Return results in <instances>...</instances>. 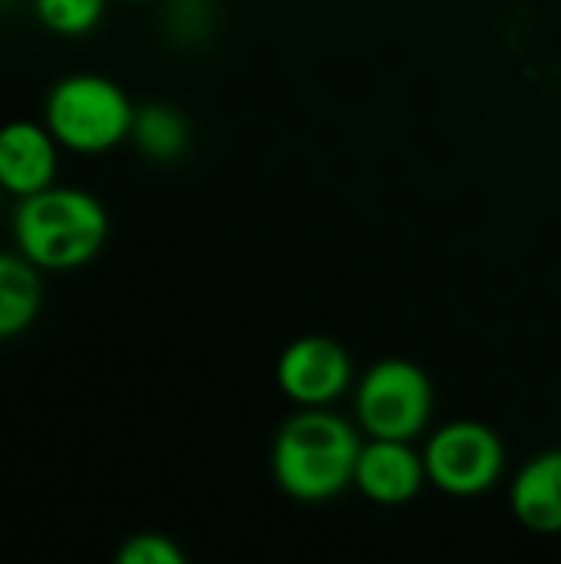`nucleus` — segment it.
<instances>
[{
  "label": "nucleus",
  "instance_id": "nucleus-10",
  "mask_svg": "<svg viewBox=\"0 0 561 564\" xmlns=\"http://www.w3.org/2000/svg\"><path fill=\"white\" fill-rule=\"evenodd\" d=\"M43 311L40 268L20 251H0V340H13L33 327Z\"/></svg>",
  "mask_w": 561,
  "mask_h": 564
},
{
  "label": "nucleus",
  "instance_id": "nucleus-15",
  "mask_svg": "<svg viewBox=\"0 0 561 564\" xmlns=\"http://www.w3.org/2000/svg\"><path fill=\"white\" fill-rule=\"evenodd\" d=\"M185 3H202V0H185Z\"/></svg>",
  "mask_w": 561,
  "mask_h": 564
},
{
  "label": "nucleus",
  "instance_id": "nucleus-7",
  "mask_svg": "<svg viewBox=\"0 0 561 564\" xmlns=\"http://www.w3.org/2000/svg\"><path fill=\"white\" fill-rule=\"evenodd\" d=\"M423 453L407 440H370L354 466V489L374 506H407L427 486Z\"/></svg>",
  "mask_w": 561,
  "mask_h": 564
},
{
  "label": "nucleus",
  "instance_id": "nucleus-13",
  "mask_svg": "<svg viewBox=\"0 0 561 564\" xmlns=\"http://www.w3.org/2000/svg\"><path fill=\"white\" fill-rule=\"evenodd\" d=\"M119 564H185V552L159 532H139L129 535L119 552H116Z\"/></svg>",
  "mask_w": 561,
  "mask_h": 564
},
{
  "label": "nucleus",
  "instance_id": "nucleus-11",
  "mask_svg": "<svg viewBox=\"0 0 561 564\" xmlns=\"http://www.w3.org/2000/svg\"><path fill=\"white\" fill-rule=\"evenodd\" d=\"M129 139L136 142V149L152 159V162H175L185 155L188 142H192V126L188 119L169 106V102H145L136 109L132 119V132Z\"/></svg>",
  "mask_w": 561,
  "mask_h": 564
},
{
  "label": "nucleus",
  "instance_id": "nucleus-14",
  "mask_svg": "<svg viewBox=\"0 0 561 564\" xmlns=\"http://www.w3.org/2000/svg\"><path fill=\"white\" fill-rule=\"evenodd\" d=\"M122 3H142V0H122Z\"/></svg>",
  "mask_w": 561,
  "mask_h": 564
},
{
  "label": "nucleus",
  "instance_id": "nucleus-6",
  "mask_svg": "<svg viewBox=\"0 0 561 564\" xmlns=\"http://www.w3.org/2000/svg\"><path fill=\"white\" fill-rule=\"evenodd\" d=\"M274 377L294 406H334L357 383L350 354L321 334L291 340L278 357Z\"/></svg>",
  "mask_w": 561,
  "mask_h": 564
},
{
  "label": "nucleus",
  "instance_id": "nucleus-9",
  "mask_svg": "<svg viewBox=\"0 0 561 564\" xmlns=\"http://www.w3.org/2000/svg\"><path fill=\"white\" fill-rule=\"evenodd\" d=\"M516 522L536 535H561V449L532 456L509 486Z\"/></svg>",
  "mask_w": 561,
  "mask_h": 564
},
{
  "label": "nucleus",
  "instance_id": "nucleus-5",
  "mask_svg": "<svg viewBox=\"0 0 561 564\" xmlns=\"http://www.w3.org/2000/svg\"><path fill=\"white\" fill-rule=\"evenodd\" d=\"M423 463L436 492L453 499H476L499 486L506 473V446L493 426L456 420L430 433Z\"/></svg>",
  "mask_w": 561,
  "mask_h": 564
},
{
  "label": "nucleus",
  "instance_id": "nucleus-4",
  "mask_svg": "<svg viewBox=\"0 0 561 564\" xmlns=\"http://www.w3.org/2000/svg\"><path fill=\"white\" fill-rule=\"evenodd\" d=\"M433 380L403 357L377 360L354 383V416L370 440H420L433 420Z\"/></svg>",
  "mask_w": 561,
  "mask_h": 564
},
{
  "label": "nucleus",
  "instance_id": "nucleus-2",
  "mask_svg": "<svg viewBox=\"0 0 561 564\" xmlns=\"http://www.w3.org/2000/svg\"><path fill=\"white\" fill-rule=\"evenodd\" d=\"M10 235L17 251L40 271H76L103 251L109 215L93 192L50 185L36 195L17 198Z\"/></svg>",
  "mask_w": 561,
  "mask_h": 564
},
{
  "label": "nucleus",
  "instance_id": "nucleus-12",
  "mask_svg": "<svg viewBox=\"0 0 561 564\" xmlns=\"http://www.w3.org/2000/svg\"><path fill=\"white\" fill-rule=\"evenodd\" d=\"M30 10L53 36H86L103 23L106 0H30Z\"/></svg>",
  "mask_w": 561,
  "mask_h": 564
},
{
  "label": "nucleus",
  "instance_id": "nucleus-1",
  "mask_svg": "<svg viewBox=\"0 0 561 564\" xmlns=\"http://www.w3.org/2000/svg\"><path fill=\"white\" fill-rule=\"evenodd\" d=\"M360 433L331 406H298L271 446L274 486L294 502H331L354 486Z\"/></svg>",
  "mask_w": 561,
  "mask_h": 564
},
{
  "label": "nucleus",
  "instance_id": "nucleus-8",
  "mask_svg": "<svg viewBox=\"0 0 561 564\" xmlns=\"http://www.w3.org/2000/svg\"><path fill=\"white\" fill-rule=\"evenodd\" d=\"M60 142L36 119H10L0 126V192L13 198L36 195L53 185Z\"/></svg>",
  "mask_w": 561,
  "mask_h": 564
},
{
  "label": "nucleus",
  "instance_id": "nucleus-3",
  "mask_svg": "<svg viewBox=\"0 0 561 564\" xmlns=\"http://www.w3.org/2000/svg\"><path fill=\"white\" fill-rule=\"evenodd\" d=\"M136 106L126 89L99 73H69L46 89L43 126L60 149L76 155H103L132 132Z\"/></svg>",
  "mask_w": 561,
  "mask_h": 564
}]
</instances>
